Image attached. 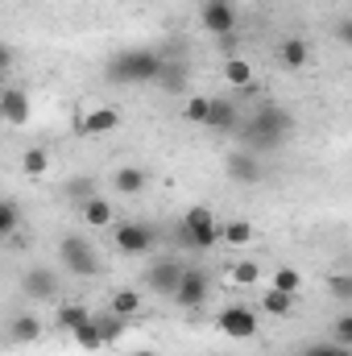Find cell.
<instances>
[{"mask_svg":"<svg viewBox=\"0 0 352 356\" xmlns=\"http://www.w3.org/2000/svg\"><path fill=\"white\" fill-rule=\"evenodd\" d=\"M220 241H224V245H237V249H241V245H253V224H249V220H232V224L220 228Z\"/></svg>","mask_w":352,"mask_h":356,"instance_id":"obj_24","label":"cell"},{"mask_svg":"<svg viewBox=\"0 0 352 356\" xmlns=\"http://www.w3.org/2000/svg\"><path fill=\"white\" fill-rule=\"evenodd\" d=\"M95 327H99L104 348H108V344H116V340L125 336V319H120V315H112V311H108V315H95Z\"/></svg>","mask_w":352,"mask_h":356,"instance_id":"obj_27","label":"cell"},{"mask_svg":"<svg viewBox=\"0 0 352 356\" xmlns=\"http://www.w3.org/2000/svg\"><path fill=\"white\" fill-rule=\"evenodd\" d=\"M83 319H88V307H83V302H63V307H58V327L75 332Z\"/></svg>","mask_w":352,"mask_h":356,"instance_id":"obj_29","label":"cell"},{"mask_svg":"<svg viewBox=\"0 0 352 356\" xmlns=\"http://www.w3.org/2000/svg\"><path fill=\"white\" fill-rule=\"evenodd\" d=\"M8 67H13V50L0 42V71H8Z\"/></svg>","mask_w":352,"mask_h":356,"instance_id":"obj_36","label":"cell"},{"mask_svg":"<svg viewBox=\"0 0 352 356\" xmlns=\"http://www.w3.org/2000/svg\"><path fill=\"white\" fill-rule=\"evenodd\" d=\"M336 344L340 348H352V315H340L336 319Z\"/></svg>","mask_w":352,"mask_h":356,"instance_id":"obj_34","label":"cell"},{"mask_svg":"<svg viewBox=\"0 0 352 356\" xmlns=\"http://www.w3.org/2000/svg\"><path fill=\"white\" fill-rule=\"evenodd\" d=\"M257 311H265V315H273V319H290L294 315V294H282V290H265L262 302H257Z\"/></svg>","mask_w":352,"mask_h":356,"instance_id":"obj_20","label":"cell"},{"mask_svg":"<svg viewBox=\"0 0 352 356\" xmlns=\"http://www.w3.org/2000/svg\"><path fill=\"white\" fill-rule=\"evenodd\" d=\"M207 294H211V277L203 273V269H182V277H178L175 286V298L182 311H195V307H203L207 302Z\"/></svg>","mask_w":352,"mask_h":356,"instance_id":"obj_8","label":"cell"},{"mask_svg":"<svg viewBox=\"0 0 352 356\" xmlns=\"http://www.w3.org/2000/svg\"><path fill=\"white\" fill-rule=\"evenodd\" d=\"M269 286L282 290V294H298V290H303V273H298L294 266H278L273 277H269Z\"/></svg>","mask_w":352,"mask_h":356,"instance_id":"obj_23","label":"cell"},{"mask_svg":"<svg viewBox=\"0 0 352 356\" xmlns=\"http://www.w3.org/2000/svg\"><path fill=\"white\" fill-rule=\"evenodd\" d=\"M303 356H352V353L340 348V344H311V348H303Z\"/></svg>","mask_w":352,"mask_h":356,"instance_id":"obj_35","label":"cell"},{"mask_svg":"<svg viewBox=\"0 0 352 356\" xmlns=\"http://www.w3.org/2000/svg\"><path fill=\"white\" fill-rule=\"evenodd\" d=\"M220 79H224L228 88H237V91H257V75H253V63H249V58H241V54L224 58V67H220Z\"/></svg>","mask_w":352,"mask_h":356,"instance_id":"obj_14","label":"cell"},{"mask_svg":"<svg viewBox=\"0 0 352 356\" xmlns=\"http://www.w3.org/2000/svg\"><path fill=\"white\" fill-rule=\"evenodd\" d=\"M112 241H116V249L125 257H141V253H150L158 245V232L150 224H141V220H116L112 224Z\"/></svg>","mask_w":352,"mask_h":356,"instance_id":"obj_5","label":"cell"},{"mask_svg":"<svg viewBox=\"0 0 352 356\" xmlns=\"http://www.w3.org/2000/svg\"><path fill=\"white\" fill-rule=\"evenodd\" d=\"M129 356H158V353H150V348H141V353H129Z\"/></svg>","mask_w":352,"mask_h":356,"instance_id":"obj_38","label":"cell"},{"mask_svg":"<svg viewBox=\"0 0 352 356\" xmlns=\"http://www.w3.org/2000/svg\"><path fill=\"white\" fill-rule=\"evenodd\" d=\"M71 336H75V344H79V348H88V353H99V348H104V340H99V327H95V315H88V319H83V323H79Z\"/></svg>","mask_w":352,"mask_h":356,"instance_id":"obj_25","label":"cell"},{"mask_svg":"<svg viewBox=\"0 0 352 356\" xmlns=\"http://www.w3.org/2000/svg\"><path fill=\"white\" fill-rule=\"evenodd\" d=\"M112 186H116L120 195H141V191H145V170H137V166H116V170H112Z\"/></svg>","mask_w":352,"mask_h":356,"instance_id":"obj_21","label":"cell"},{"mask_svg":"<svg viewBox=\"0 0 352 356\" xmlns=\"http://www.w3.org/2000/svg\"><path fill=\"white\" fill-rule=\"evenodd\" d=\"M241 149H249V154H269V149H278L290 133H294V116L286 112V108H278V104H262V108H253V112H245V120H241Z\"/></svg>","mask_w":352,"mask_h":356,"instance_id":"obj_1","label":"cell"},{"mask_svg":"<svg viewBox=\"0 0 352 356\" xmlns=\"http://www.w3.org/2000/svg\"><path fill=\"white\" fill-rule=\"evenodd\" d=\"M207 108H211V95H186L182 120H186V124H207Z\"/></svg>","mask_w":352,"mask_h":356,"instance_id":"obj_26","label":"cell"},{"mask_svg":"<svg viewBox=\"0 0 352 356\" xmlns=\"http://www.w3.org/2000/svg\"><path fill=\"white\" fill-rule=\"evenodd\" d=\"M178 236H182V245H186V249H195V253L211 249V245L220 241V224H216L211 207H203V203H199V207H186Z\"/></svg>","mask_w":352,"mask_h":356,"instance_id":"obj_3","label":"cell"},{"mask_svg":"<svg viewBox=\"0 0 352 356\" xmlns=\"http://www.w3.org/2000/svg\"><path fill=\"white\" fill-rule=\"evenodd\" d=\"M120 120H125V112H120L116 104H104V108H91V112H83V116L75 120V133H79V137H104V133L120 129Z\"/></svg>","mask_w":352,"mask_h":356,"instance_id":"obj_9","label":"cell"},{"mask_svg":"<svg viewBox=\"0 0 352 356\" xmlns=\"http://www.w3.org/2000/svg\"><path fill=\"white\" fill-rule=\"evenodd\" d=\"M199 21H203V29H207L211 38H228V33H237L241 13H237V4H232V0H203Z\"/></svg>","mask_w":352,"mask_h":356,"instance_id":"obj_6","label":"cell"},{"mask_svg":"<svg viewBox=\"0 0 352 356\" xmlns=\"http://www.w3.org/2000/svg\"><path fill=\"white\" fill-rule=\"evenodd\" d=\"M186 79H191L186 63H182V58H166V54H162V71H158L154 88H162L166 95H186Z\"/></svg>","mask_w":352,"mask_h":356,"instance_id":"obj_15","label":"cell"},{"mask_svg":"<svg viewBox=\"0 0 352 356\" xmlns=\"http://www.w3.org/2000/svg\"><path fill=\"white\" fill-rule=\"evenodd\" d=\"M17 224H21V207H17L13 199H0V241H4V236H13V232H17Z\"/></svg>","mask_w":352,"mask_h":356,"instance_id":"obj_30","label":"cell"},{"mask_svg":"<svg viewBox=\"0 0 352 356\" xmlns=\"http://www.w3.org/2000/svg\"><path fill=\"white\" fill-rule=\"evenodd\" d=\"M241 120H245V112H241V104L237 99H211V108H207V129L211 133H237L241 129Z\"/></svg>","mask_w":352,"mask_h":356,"instance_id":"obj_13","label":"cell"},{"mask_svg":"<svg viewBox=\"0 0 352 356\" xmlns=\"http://www.w3.org/2000/svg\"><path fill=\"white\" fill-rule=\"evenodd\" d=\"M224 170H228V178L237 182V186H257L262 182V158L257 154H249V149H232L228 154V162H224Z\"/></svg>","mask_w":352,"mask_h":356,"instance_id":"obj_11","label":"cell"},{"mask_svg":"<svg viewBox=\"0 0 352 356\" xmlns=\"http://www.w3.org/2000/svg\"><path fill=\"white\" fill-rule=\"evenodd\" d=\"M0 120H8V124H29V95L21 88L0 91Z\"/></svg>","mask_w":352,"mask_h":356,"instance_id":"obj_16","label":"cell"},{"mask_svg":"<svg viewBox=\"0 0 352 356\" xmlns=\"http://www.w3.org/2000/svg\"><path fill=\"white\" fill-rule=\"evenodd\" d=\"M182 261H175V257H162V261H154V266L145 269V286L154 290V294H175V286H178V277H182Z\"/></svg>","mask_w":352,"mask_h":356,"instance_id":"obj_12","label":"cell"},{"mask_svg":"<svg viewBox=\"0 0 352 356\" xmlns=\"http://www.w3.org/2000/svg\"><path fill=\"white\" fill-rule=\"evenodd\" d=\"M228 273H232L237 286H257V282H262V266H257V261H237Z\"/></svg>","mask_w":352,"mask_h":356,"instance_id":"obj_31","label":"cell"},{"mask_svg":"<svg viewBox=\"0 0 352 356\" xmlns=\"http://www.w3.org/2000/svg\"><path fill=\"white\" fill-rule=\"evenodd\" d=\"M79 216H83V224H88V228H112V224H116V207H112L104 195L83 199V203H79Z\"/></svg>","mask_w":352,"mask_h":356,"instance_id":"obj_17","label":"cell"},{"mask_svg":"<svg viewBox=\"0 0 352 356\" xmlns=\"http://www.w3.org/2000/svg\"><path fill=\"white\" fill-rule=\"evenodd\" d=\"M58 257H63V266L71 269V273H79V277H95L99 273V257H95V249L83 236H63Z\"/></svg>","mask_w":352,"mask_h":356,"instance_id":"obj_7","label":"cell"},{"mask_svg":"<svg viewBox=\"0 0 352 356\" xmlns=\"http://www.w3.org/2000/svg\"><path fill=\"white\" fill-rule=\"evenodd\" d=\"M8 340L13 344H38L42 340V319L38 315H17L8 323Z\"/></svg>","mask_w":352,"mask_h":356,"instance_id":"obj_19","label":"cell"},{"mask_svg":"<svg viewBox=\"0 0 352 356\" xmlns=\"http://www.w3.org/2000/svg\"><path fill=\"white\" fill-rule=\"evenodd\" d=\"M158 71H162V54L158 50H145V46L116 50L104 63V79L116 83V88H145V83L158 79Z\"/></svg>","mask_w":352,"mask_h":356,"instance_id":"obj_2","label":"cell"},{"mask_svg":"<svg viewBox=\"0 0 352 356\" xmlns=\"http://www.w3.org/2000/svg\"><path fill=\"white\" fill-rule=\"evenodd\" d=\"M336 33H340V42H349V38H352V25H349V17L340 21V29H336Z\"/></svg>","mask_w":352,"mask_h":356,"instance_id":"obj_37","label":"cell"},{"mask_svg":"<svg viewBox=\"0 0 352 356\" xmlns=\"http://www.w3.org/2000/svg\"><path fill=\"white\" fill-rule=\"evenodd\" d=\"M67 195H71V199H79V203H83V199H91V195H95V178L79 175L75 182H67Z\"/></svg>","mask_w":352,"mask_h":356,"instance_id":"obj_32","label":"cell"},{"mask_svg":"<svg viewBox=\"0 0 352 356\" xmlns=\"http://www.w3.org/2000/svg\"><path fill=\"white\" fill-rule=\"evenodd\" d=\"M21 175L25 178H46L50 175V154H46L42 145H29V149L21 154Z\"/></svg>","mask_w":352,"mask_h":356,"instance_id":"obj_22","label":"cell"},{"mask_svg":"<svg viewBox=\"0 0 352 356\" xmlns=\"http://www.w3.org/2000/svg\"><path fill=\"white\" fill-rule=\"evenodd\" d=\"M278 63H282L286 71H303V67L311 63V46H307L303 38H286V42L278 46Z\"/></svg>","mask_w":352,"mask_h":356,"instance_id":"obj_18","label":"cell"},{"mask_svg":"<svg viewBox=\"0 0 352 356\" xmlns=\"http://www.w3.org/2000/svg\"><path fill=\"white\" fill-rule=\"evenodd\" d=\"M216 332L228 336V340H253V336L262 332V315H257V307H249V302H232V307H224V311L216 315Z\"/></svg>","mask_w":352,"mask_h":356,"instance_id":"obj_4","label":"cell"},{"mask_svg":"<svg viewBox=\"0 0 352 356\" xmlns=\"http://www.w3.org/2000/svg\"><path fill=\"white\" fill-rule=\"evenodd\" d=\"M21 294L33 298V302H54V298H58V277H54V269H46V266L25 269V273H21Z\"/></svg>","mask_w":352,"mask_h":356,"instance_id":"obj_10","label":"cell"},{"mask_svg":"<svg viewBox=\"0 0 352 356\" xmlns=\"http://www.w3.org/2000/svg\"><path fill=\"white\" fill-rule=\"evenodd\" d=\"M332 294H336L340 302H352V277L349 273H332Z\"/></svg>","mask_w":352,"mask_h":356,"instance_id":"obj_33","label":"cell"},{"mask_svg":"<svg viewBox=\"0 0 352 356\" xmlns=\"http://www.w3.org/2000/svg\"><path fill=\"white\" fill-rule=\"evenodd\" d=\"M137 311H141V294H137V290H116V294H112V315L129 319V315H137Z\"/></svg>","mask_w":352,"mask_h":356,"instance_id":"obj_28","label":"cell"}]
</instances>
